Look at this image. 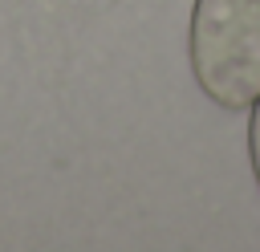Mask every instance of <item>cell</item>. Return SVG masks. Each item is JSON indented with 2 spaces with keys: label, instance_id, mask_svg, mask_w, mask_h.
<instances>
[{
  "label": "cell",
  "instance_id": "6da1fadb",
  "mask_svg": "<svg viewBox=\"0 0 260 252\" xmlns=\"http://www.w3.org/2000/svg\"><path fill=\"white\" fill-rule=\"evenodd\" d=\"M187 61L203 98L248 110L260 98V0H195Z\"/></svg>",
  "mask_w": 260,
  "mask_h": 252
},
{
  "label": "cell",
  "instance_id": "7a4b0ae2",
  "mask_svg": "<svg viewBox=\"0 0 260 252\" xmlns=\"http://www.w3.org/2000/svg\"><path fill=\"white\" fill-rule=\"evenodd\" d=\"M248 163H252V175H256V187H260V98L248 106Z\"/></svg>",
  "mask_w": 260,
  "mask_h": 252
}]
</instances>
